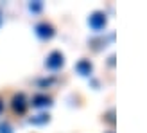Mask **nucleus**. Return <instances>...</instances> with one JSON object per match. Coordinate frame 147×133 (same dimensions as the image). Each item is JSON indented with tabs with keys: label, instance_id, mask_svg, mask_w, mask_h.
Masks as SVG:
<instances>
[{
	"label": "nucleus",
	"instance_id": "f257e3e1",
	"mask_svg": "<svg viewBox=\"0 0 147 133\" xmlns=\"http://www.w3.org/2000/svg\"><path fill=\"white\" fill-rule=\"evenodd\" d=\"M88 24H90V27L93 29V31H102V29L106 27L108 24V18H106V13H102V11H95L90 14V18H88Z\"/></svg>",
	"mask_w": 147,
	"mask_h": 133
},
{
	"label": "nucleus",
	"instance_id": "f03ea898",
	"mask_svg": "<svg viewBox=\"0 0 147 133\" xmlns=\"http://www.w3.org/2000/svg\"><path fill=\"white\" fill-rule=\"evenodd\" d=\"M63 63H65V56L59 52V50H52V52L47 56V60H45L47 69H50V70H57V69H61Z\"/></svg>",
	"mask_w": 147,
	"mask_h": 133
},
{
	"label": "nucleus",
	"instance_id": "7ed1b4c3",
	"mask_svg": "<svg viewBox=\"0 0 147 133\" xmlns=\"http://www.w3.org/2000/svg\"><path fill=\"white\" fill-rule=\"evenodd\" d=\"M34 31H36V34H38L41 40H50L54 36V27L50 25V24H47V22L38 24V25L34 27Z\"/></svg>",
	"mask_w": 147,
	"mask_h": 133
},
{
	"label": "nucleus",
	"instance_id": "20e7f679",
	"mask_svg": "<svg viewBox=\"0 0 147 133\" xmlns=\"http://www.w3.org/2000/svg\"><path fill=\"white\" fill-rule=\"evenodd\" d=\"M13 110L18 112V113H24L27 110V99H25L24 94H16L13 97Z\"/></svg>",
	"mask_w": 147,
	"mask_h": 133
},
{
	"label": "nucleus",
	"instance_id": "39448f33",
	"mask_svg": "<svg viewBox=\"0 0 147 133\" xmlns=\"http://www.w3.org/2000/svg\"><path fill=\"white\" fill-rule=\"evenodd\" d=\"M32 106L36 108H45V106H50L52 105V99L49 97V95H43V94H38V95H34L32 97Z\"/></svg>",
	"mask_w": 147,
	"mask_h": 133
},
{
	"label": "nucleus",
	"instance_id": "423d86ee",
	"mask_svg": "<svg viewBox=\"0 0 147 133\" xmlns=\"http://www.w3.org/2000/svg\"><path fill=\"white\" fill-rule=\"evenodd\" d=\"M76 70H77V74H81V76H90L92 70H93V65L88 60H81L76 65Z\"/></svg>",
	"mask_w": 147,
	"mask_h": 133
},
{
	"label": "nucleus",
	"instance_id": "0eeeda50",
	"mask_svg": "<svg viewBox=\"0 0 147 133\" xmlns=\"http://www.w3.org/2000/svg\"><path fill=\"white\" fill-rule=\"evenodd\" d=\"M45 122H49V115L47 113H40V115L31 117V124H45Z\"/></svg>",
	"mask_w": 147,
	"mask_h": 133
},
{
	"label": "nucleus",
	"instance_id": "6e6552de",
	"mask_svg": "<svg viewBox=\"0 0 147 133\" xmlns=\"http://www.w3.org/2000/svg\"><path fill=\"white\" fill-rule=\"evenodd\" d=\"M0 133H13V128L9 122H0Z\"/></svg>",
	"mask_w": 147,
	"mask_h": 133
},
{
	"label": "nucleus",
	"instance_id": "1a4fd4ad",
	"mask_svg": "<svg viewBox=\"0 0 147 133\" xmlns=\"http://www.w3.org/2000/svg\"><path fill=\"white\" fill-rule=\"evenodd\" d=\"M41 9V2H34L31 4V11H40Z\"/></svg>",
	"mask_w": 147,
	"mask_h": 133
},
{
	"label": "nucleus",
	"instance_id": "9d476101",
	"mask_svg": "<svg viewBox=\"0 0 147 133\" xmlns=\"http://www.w3.org/2000/svg\"><path fill=\"white\" fill-rule=\"evenodd\" d=\"M2 110H4V102H2V99H0V113H2Z\"/></svg>",
	"mask_w": 147,
	"mask_h": 133
}]
</instances>
